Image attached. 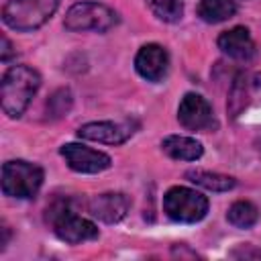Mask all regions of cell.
<instances>
[{"label":"cell","instance_id":"6da1fadb","mask_svg":"<svg viewBox=\"0 0 261 261\" xmlns=\"http://www.w3.org/2000/svg\"><path fill=\"white\" fill-rule=\"evenodd\" d=\"M39 86H41V75L33 67L29 65L8 67L0 84V102L4 114H8L10 118H18L31 104Z\"/></svg>","mask_w":261,"mask_h":261},{"label":"cell","instance_id":"7a4b0ae2","mask_svg":"<svg viewBox=\"0 0 261 261\" xmlns=\"http://www.w3.org/2000/svg\"><path fill=\"white\" fill-rule=\"evenodd\" d=\"M47 222L51 224L53 232L69 243V245H77L84 241H92L98 237V228L94 222L82 218L80 214H75V210L71 208L69 200H57L47 208Z\"/></svg>","mask_w":261,"mask_h":261},{"label":"cell","instance_id":"3957f363","mask_svg":"<svg viewBox=\"0 0 261 261\" xmlns=\"http://www.w3.org/2000/svg\"><path fill=\"white\" fill-rule=\"evenodd\" d=\"M57 6L59 0H10L2 8V20L20 33L35 31L55 14Z\"/></svg>","mask_w":261,"mask_h":261},{"label":"cell","instance_id":"277c9868","mask_svg":"<svg viewBox=\"0 0 261 261\" xmlns=\"http://www.w3.org/2000/svg\"><path fill=\"white\" fill-rule=\"evenodd\" d=\"M43 184V169L35 163L16 159L2 165V192L10 198H33Z\"/></svg>","mask_w":261,"mask_h":261},{"label":"cell","instance_id":"5b68a950","mask_svg":"<svg viewBox=\"0 0 261 261\" xmlns=\"http://www.w3.org/2000/svg\"><path fill=\"white\" fill-rule=\"evenodd\" d=\"M163 210L171 220L184 222V224H192V222H198V220H202L206 216L208 200H206V196H202L196 190H190V188H184V186H175V188L165 192Z\"/></svg>","mask_w":261,"mask_h":261},{"label":"cell","instance_id":"8992f818","mask_svg":"<svg viewBox=\"0 0 261 261\" xmlns=\"http://www.w3.org/2000/svg\"><path fill=\"white\" fill-rule=\"evenodd\" d=\"M118 22V14L100 2H77L65 14V29L69 31H96L104 33Z\"/></svg>","mask_w":261,"mask_h":261},{"label":"cell","instance_id":"52a82bcc","mask_svg":"<svg viewBox=\"0 0 261 261\" xmlns=\"http://www.w3.org/2000/svg\"><path fill=\"white\" fill-rule=\"evenodd\" d=\"M177 120L188 130H210L216 126L212 106L200 94H186L177 108Z\"/></svg>","mask_w":261,"mask_h":261},{"label":"cell","instance_id":"ba28073f","mask_svg":"<svg viewBox=\"0 0 261 261\" xmlns=\"http://www.w3.org/2000/svg\"><path fill=\"white\" fill-rule=\"evenodd\" d=\"M61 157L77 173H100L112 165V159L96 149H90L80 143H67L61 147Z\"/></svg>","mask_w":261,"mask_h":261},{"label":"cell","instance_id":"9c48e42d","mask_svg":"<svg viewBox=\"0 0 261 261\" xmlns=\"http://www.w3.org/2000/svg\"><path fill=\"white\" fill-rule=\"evenodd\" d=\"M135 67L137 71L149 80V82H161L167 73V67H169V57H167V51L157 45V43H149V45H143L135 57Z\"/></svg>","mask_w":261,"mask_h":261},{"label":"cell","instance_id":"30bf717a","mask_svg":"<svg viewBox=\"0 0 261 261\" xmlns=\"http://www.w3.org/2000/svg\"><path fill=\"white\" fill-rule=\"evenodd\" d=\"M128 206H130V202H128V198L124 194L106 192V194L94 196L90 200V204H88V210H90V214L94 218L112 224V222H118V220H122L126 216Z\"/></svg>","mask_w":261,"mask_h":261},{"label":"cell","instance_id":"8fae6325","mask_svg":"<svg viewBox=\"0 0 261 261\" xmlns=\"http://www.w3.org/2000/svg\"><path fill=\"white\" fill-rule=\"evenodd\" d=\"M77 135H80V139H88V141H98V143H106V145H120L133 135V126L126 122H110V120L88 122V124L77 128Z\"/></svg>","mask_w":261,"mask_h":261},{"label":"cell","instance_id":"7c38bea8","mask_svg":"<svg viewBox=\"0 0 261 261\" xmlns=\"http://www.w3.org/2000/svg\"><path fill=\"white\" fill-rule=\"evenodd\" d=\"M218 47L222 49V53L239 61H249L255 55V43L245 27H234L230 31H224L218 37Z\"/></svg>","mask_w":261,"mask_h":261},{"label":"cell","instance_id":"4fadbf2b","mask_svg":"<svg viewBox=\"0 0 261 261\" xmlns=\"http://www.w3.org/2000/svg\"><path fill=\"white\" fill-rule=\"evenodd\" d=\"M161 147H163V151L171 159H177V161H196L204 153L200 141H196L192 137H181V135H169V137H165L163 143H161Z\"/></svg>","mask_w":261,"mask_h":261},{"label":"cell","instance_id":"5bb4252c","mask_svg":"<svg viewBox=\"0 0 261 261\" xmlns=\"http://www.w3.org/2000/svg\"><path fill=\"white\" fill-rule=\"evenodd\" d=\"M186 177L204 188V190H210V192H228L234 188V177L230 175H222V173H214V171H202V169H192L186 173Z\"/></svg>","mask_w":261,"mask_h":261},{"label":"cell","instance_id":"9a60e30c","mask_svg":"<svg viewBox=\"0 0 261 261\" xmlns=\"http://www.w3.org/2000/svg\"><path fill=\"white\" fill-rule=\"evenodd\" d=\"M234 12H237L234 0H200L198 4V16L210 24L230 18Z\"/></svg>","mask_w":261,"mask_h":261},{"label":"cell","instance_id":"2e32d148","mask_svg":"<svg viewBox=\"0 0 261 261\" xmlns=\"http://www.w3.org/2000/svg\"><path fill=\"white\" fill-rule=\"evenodd\" d=\"M226 218H228V222H230L232 226H237V228H251V226L259 220V210H257L255 204H251V202H247V200H239V202H234V204L228 208Z\"/></svg>","mask_w":261,"mask_h":261},{"label":"cell","instance_id":"e0dca14e","mask_svg":"<svg viewBox=\"0 0 261 261\" xmlns=\"http://www.w3.org/2000/svg\"><path fill=\"white\" fill-rule=\"evenodd\" d=\"M147 2L155 12V16L165 22H177L184 14V4L179 0H147Z\"/></svg>","mask_w":261,"mask_h":261},{"label":"cell","instance_id":"ac0fdd59","mask_svg":"<svg viewBox=\"0 0 261 261\" xmlns=\"http://www.w3.org/2000/svg\"><path fill=\"white\" fill-rule=\"evenodd\" d=\"M249 104V84L247 77L239 75L230 88V96H228V110L232 116H239L243 112V108Z\"/></svg>","mask_w":261,"mask_h":261},{"label":"cell","instance_id":"d6986e66","mask_svg":"<svg viewBox=\"0 0 261 261\" xmlns=\"http://www.w3.org/2000/svg\"><path fill=\"white\" fill-rule=\"evenodd\" d=\"M71 104H73L71 92H69L67 88H61V90H57V92L49 98V102H47V116H51V118H61L63 114L69 112Z\"/></svg>","mask_w":261,"mask_h":261},{"label":"cell","instance_id":"ffe728a7","mask_svg":"<svg viewBox=\"0 0 261 261\" xmlns=\"http://www.w3.org/2000/svg\"><path fill=\"white\" fill-rule=\"evenodd\" d=\"M10 55H12V45L6 37H2V61H8Z\"/></svg>","mask_w":261,"mask_h":261}]
</instances>
